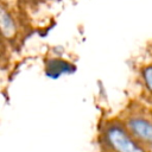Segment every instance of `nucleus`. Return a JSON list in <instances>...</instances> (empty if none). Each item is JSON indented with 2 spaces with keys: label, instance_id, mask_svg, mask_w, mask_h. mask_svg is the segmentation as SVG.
<instances>
[{
  "label": "nucleus",
  "instance_id": "1",
  "mask_svg": "<svg viewBox=\"0 0 152 152\" xmlns=\"http://www.w3.org/2000/svg\"><path fill=\"white\" fill-rule=\"evenodd\" d=\"M104 141L113 152H145L137 139L126 128L116 124L106 128Z\"/></svg>",
  "mask_w": 152,
  "mask_h": 152
},
{
  "label": "nucleus",
  "instance_id": "2",
  "mask_svg": "<svg viewBox=\"0 0 152 152\" xmlns=\"http://www.w3.org/2000/svg\"><path fill=\"white\" fill-rule=\"evenodd\" d=\"M129 133L139 141L152 145V122L142 118H132L127 124Z\"/></svg>",
  "mask_w": 152,
  "mask_h": 152
},
{
  "label": "nucleus",
  "instance_id": "3",
  "mask_svg": "<svg viewBox=\"0 0 152 152\" xmlns=\"http://www.w3.org/2000/svg\"><path fill=\"white\" fill-rule=\"evenodd\" d=\"M1 27H2V33L6 37H11L15 31L14 23H13L12 18L10 17V14L6 13L5 10L1 11Z\"/></svg>",
  "mask_w": 152,
  "mask_h": 152
},
{
  "label": "nucleus",
  "instance_id": "4",
  "mask_svg": "<svg viewBox=\"0 0 152 152\" xmlns=\"http://www.w3.org/2000/svg\"><path fill=\"white\" fill-rule=\"evenodd\" d=\"M144 80L147 88L152 91V66H147L144 69Z\"/></svg>",
  "mask_w": 152,
  "mask_h": 152
}]
</instances>
